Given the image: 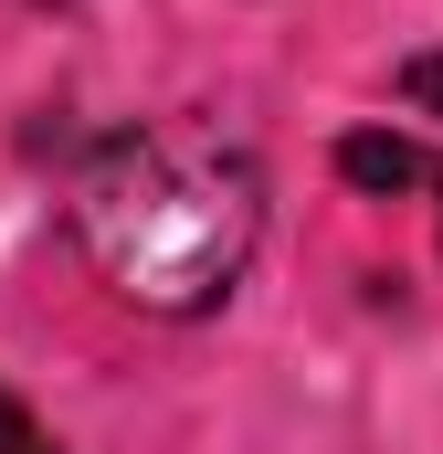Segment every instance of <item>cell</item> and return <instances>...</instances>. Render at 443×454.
I'll use <instances>...</instances> for the list:
<instances>
[{
  "instance_id": "obj_2",
  "label": "cell",
  "mask_w": 443,
  "mask_h": 454,
  "mask_svg": "<svg viewBox=\"0 0 443 454\" xmlns=\"http://www.w3.org/2000/svg\"><path fill=\"white\" fill-rule=\"evenodd\" d=\"M338 180H359V191H443V159L423 137L359 127V137H338Z\"/></svg>"
},
{
  "instance_id": "obj_3",
  "label": "cell",
  "mask_w": 443,
  "mask_h": 454,
  "mask_svg": "<svg viewBox=\"0 0 443 454\" xmlns=\"http://www.w3.org/2000/svg\"><path fill=\"white\" fill-rule=\"evenodd\" d=\"M401 106L443 127V53H412V64H401Z\"/></svg>"
},
{
  "instance_id": "obj_1",
  "label": "cell",
  "mask_w": 443,
  "mask_h": 454,
  "mask_svg": "<svg viewBox=\"0 0 443 454\" xmlns=\"http://www.w3.org/2000/svg\"><path fill=\"white\" fill-rule=\"evenodd\" d=\"M64 232L137 317H212L264 243V169L212 116H137L85 148Z\"/></svg>"
},
{
  "instance_id": "obj_4",
  "label": "cell",
  "mask_w": 443,
  "mask_h": 454,
  "mask_svg": "<svg viewBox=\"0 0 443 454\" xmlns=\"http://www.w3.org/2000/svg\"><path fill=\"white\" fill-rule=\"evenodd\" d=\"M0 454H53V434L21 412V391H0Z\"/></svg>"
}]
</instances>
